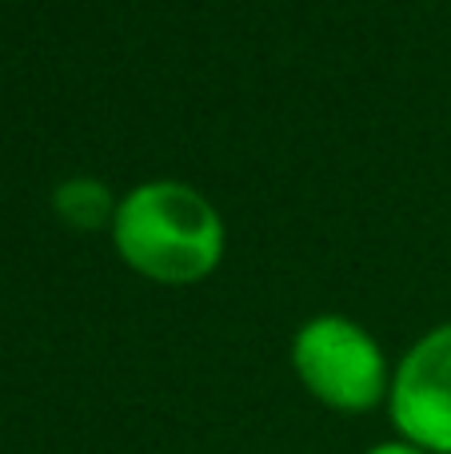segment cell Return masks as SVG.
Masks as SVG:
<instances>
[{"instance_id": "obj_2", "label": "cell", "mask_w": 451, "mask_h": 454, "mask_svg": "<svg viewBox=\"0 0 451 454\" xmlns=\"http://www.w3.org/2000/svg\"><path fill=\"white\" fill-rule=\"evenodd\" d=\"M296 371L320 403L368 411L384 395V355L356 323L316 319L296 335Z\"/></svg>"}, {"instance_id": "obj_5", "label": "cell", "mask_w": 451, "mask_h": 454, "mask_svg": "<svg viewBox=\"0 0 451 454\" xmlns=\"http://www.w3.org/2000/svg\"><path fill=\"white\" fill-rule=\"evenodd\" d=\"M372 454H423L420 447H376Z\"/></svg>"}, {"instance_id": "obj_4", "label": "cell", "mask_w": 451, "mask_h": 454, "mask_svg": "<svg viewBox=\"0 0 451 454\" xmlns=\"http://www.w3.org/2000/svg\"><path fill=\"white\" fill-rule=\"evenodd\" d=\"M56 204L76 223H96L104 215V207H108V200H104V192L96 184H68V188H60Z\"/></svg>"}, {"instance_id": "obj_1", "label": "cell", "mask_w": 451, "mask_h": 454, "mask_svg": "<svg viewBox=\"0 0 451 454\" xmlns=\"http://www.w3.org/2000/svg\"><path fill=\"white\" fill-rule=\"evenodd\" d=\"M120 255L164 283H192L220 259L224 227L216 212L180 184H148L132 192L116 215Z\"/></svg>"}, {"instance_id": "obj_3", "label": "cell", "mask_w": 451, "mask_h": 454, "mask_svg": "<svg viewBox=\"0 0 451 454\" xmlns=\"http://www.w3.org/2000/svg\"><path fill=\"white\" fill-rule=\"evenodd\" d=\"M392 419L420 450L451 454V327L431 331L404 359L392 387Z\"/></svg>"}]
</instances>
